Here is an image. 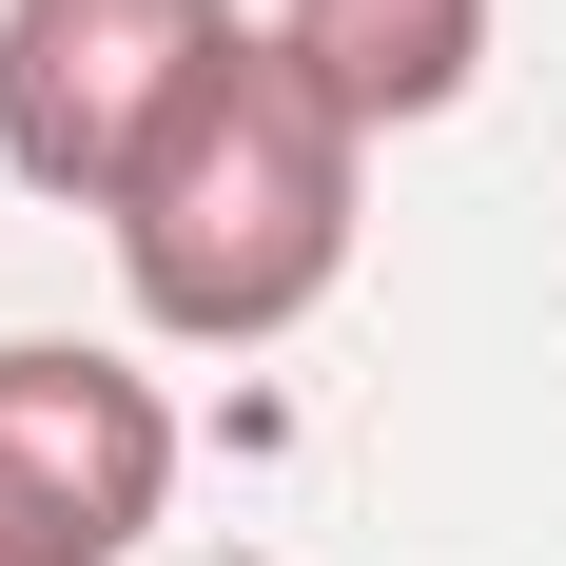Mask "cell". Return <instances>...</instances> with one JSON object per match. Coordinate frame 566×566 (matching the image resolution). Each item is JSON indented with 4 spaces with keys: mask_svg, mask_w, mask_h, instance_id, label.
Here are the masks:
<instances>
[{
    "mask_svg": "<svg viewBox=\"0 0 566 566\" xmlns=\"http://www.w3.org/2000/svg\"><path fill=\"white\" fill-rule=\"evenodd\" d=\"M352 157H371V117L313 78L293 40H234L196 78L137 196H117V293H137V333L176 352H274L313 293L352 274Z\"/></svg>",
    "mask_w": 566,
    "mask_h": 566,
    "instance_id": "6da1fadb",
    "label": "cell"
},
{
    "mask_svg": "<svg viewBox=\"0 0 566 566\" xmlns=\"http://www.w3.org/2000/svg\"><path fill=\"white\" fill-rule=\"evenodd\" d=\"M0 566H40V547H20V527H0Z\"/></svg>",
    "mask_w": 566,
    "mask_h": 566,
    "instance_id": "5b68a950",
    "label": "cell"
},
{
    "mask_svg": "<svg viewBox=\"0 0 566 566\" xmlns=\"http://www.w3.org/2000/svg\"><path fill=\"white\" fill-rule=\"evenodd\" d=\"M157 509H176V410H157V371L20 333V352H0V527H20L40 566H117Z\"/></svg>",
    "mask_w": 566,
    "mask_h": 566,
    "instance_id": "3957f363",
    "label": "cell"
},
{
    "mask_svg": "<svg viewBox=\"0 0 566 566\" xmlns=\"http://www.w3.org/2000/svg\"><path fill=\"white\" fill-rule=\"evenodd\" d=\"M274 40L313 59L371 137H410V117H450L469 78H489V0H274Z\"/></svg>",
    "mask_w": 566,
    "mask_h": 566,
    "instance_id": "277c9868",
    "label": "cell"
},
{
    "mask_svg": "<svg viewBox=\"0 0 566 566\" xmlns=\"http://www.w3.org/2000/svg\"><path fill=\"white\" fill-rule=\"evenodd\" d=\"M234 40H254L234 0H0V176L59 216H117Z\"/></svg>",
    "mask_w": 566,
    "mask_h": 566,
    "instance_id": "7a4b0ae2",
    "label": "cell"
}]
</instances>
